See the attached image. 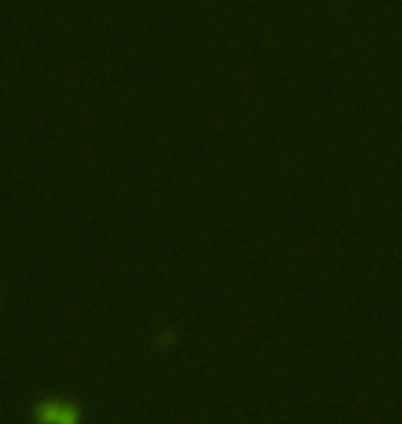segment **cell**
Segmentation results:
<instances>
[{
  "label": "cell",
  "instance_id": "6da1fadb",
  "mask_svg": "<svg viewBox=\"0 0 402 424\" xmlns=\"http://www.w3.org/2000/svg\"><path fill=\"white\" fill-rule=\"evenodd\" d=\"M42 419H47V421H72L75 416L67 408H45L42 410Z\"/></svg>",
  "mask_w": 402,
  "mask_h": 424
}]
</instances>
